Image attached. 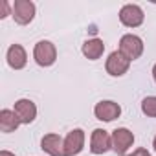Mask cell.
Masks as SVG:
<instances>
[{
    "mask_svg": "<svg viewBox=\"0 0 156 156\" xmlns=\"http://www.w3.org/2000/svg\"><path fill=\"white\" fill-rule=\"evenodd\" d=\"M125 156H151V152H149L147 149L140 147V149H136L134 152H130V154H125Z\"/></svg>",
    "mask_w": 156,
    "mask_h": 156,
    "instance_id": "obj_16",
    "label": "cell"
},
{
    "mask_svg": "<svg viewBox=\"0 0 156 156\" xmlns=\"http://www.w3.org/2000/svg\"><path fill=\"white\" fill-rule=\"evenodd\" d=\"M33 59L39 66H51L57 59V50L50 41H39L33 48Z\"/></svg>",
    "mask_w": 156,
    "mask_h": 156,
    "instance_id": "obj_3",
    "label": "cell"
},
{
    "mask_svg": "<svg viewBox=\"0 0 156 156\" xmlns=\"http://www.w3.org/2000/svg\"><path fill=\"white\" fill-rule=\"evenodd\" d=\"M41 149L50 156H64V140L59 134H46L41 140Z\"/></svg>",
    "mask_w": 156,
    "mask_h": 156,
    "instance_id": "obj_11",
    "label": "cell"
},
{
    "mask_svg": "<svg viewBox=\"0 0 156 156\" xmlns=\"http://www.w3.org/2000/svg\"><path fill=\"white\" fill-rule=\"evenodd\" d=\"M129 66H130V59H127L119 50H118V51H112V53L108 55L107 62H105L107 72H108L110 75H114V77H119V75L127 73V72H129Z\"/></svg>",
    "mask_w": 156,
    "mask_h": 156,
    "instance_id": "obj_6",
    "label": "cell"
},
{
    "mask_svg": "<svg viewBox=\"0 0 156 156\" xmlns=\"http://www.w3.org/2000/svg\"><path fill=\"white\" fill-rule=\"evenodd\" d=\"M134 143V134L125 129V127H119L112 132V151L119 156H125V152L130 149V145Z\"/></svg>",
    "mask_w": 156,
    "mask_h": 156,
    "instance_id": "obj_5",
    "label": "cell"
},
{
    "mask_svg": "<svg viewBox=\"0 0 156 156\" xmlns=\"http://www.w3.org/2000/svg\"><path fill=\"white\" fill-rule=\"evenodd\" d=\"M141 112L147 118H156V96H149L141 101Z\"/></svg>",
    "mask_w": 156,
    "mask_h": 156,
    "instance_id": "obj_15",
    "label": "cell"
},
{
    "mask_svg": "<svg viewBox=\"0 0 156 156\" xmlns=\"http://www.w3.org/2000/svg\"><path fill=\"white\" fill-rule=\"evenodd\" d=\"M119 51H121L127 59L136 61V59H140L141 53H143V41H141L138 35L127 33V35H123L121 41H119Z\"/></svg>",
    "mask_w": 156,
    "mask_h": 156,
    "instance_id": "obj_2",
    "label": "cell"
},
{
    "mask_svg": "<svg viewBox=\"0 0 156 156\" xmlns=\"http://www.w3.org/2000/svg\"><path fill=\"white\" fill-rule=\"evenodd\" d=\"M103 51H105V44H103L101 39H88L83 44V55L90 61L99 59L103 55Z\"/></svg>",
    "mask_w": 156,
    "mask_h": 156,
    "instance_id": "obj_14",
    "label": "cell"
},
{
    "mask_svg": "<svg viewBox=\"0 0 156 156\" xmlns=\"http://www.w3.org/2000/svg\"><path fill=\"white\" fill-rule=\"evenodd\" d=\"M20 125V119L17 118V114L9 108L0 110V130L2 132H15Z\"/></svg>",
    "mask_w": 156,
    "mask_h": 156,
    "instance_id": "obj_13",
    "label": "cell"
},
{
    "mask_svg": "<svg viewBox=\"0 0 156 156\" xmlns=\"http://www.w3.org/2000/svg\"><path fill=\"white\" fill-rule=\"evenodd\" d=\"M152 77H154V81H156V64L152 66Z\"/></svg>",
    "mask_w": 156,
    "mask_h": 156,
    "instance_id": "obj_19",
    "label": "cell"
},
{
    "mask_svg": "<svg viewBox=\"0 0 156 156\" xmlns=\"http://www.w3.org/2000/svg\"><path fill=\"white\" fill-rule=\"evenodd\" d=\"M143 19H145L143 9L140 6H136V4H125L121 8V11H119V20L127 28H138V26H141Z\"/></svg>",
    "mask_w": 156,
    "mask_h": 156,
    "instance_id": "obj_4",
    "label": "cell"
},
{
    "mask_svg": "<svg viewBox=\"0 0 156 156\" xmlns=\"http://www.w3.org/2000/svg\"><path fill=\"white\" fill-rule=\"evenodd\" d=\"M94 114L99 121H114L121 114V107L116 101H99L94 108Z\"/></svg>",
    "mask_w": 156,
    "mask_h": 156,
    "instance_id": "obj_9",
    "label": "cell"
},
{
    "mask_svg": "<svg viewBox=\"0 0 156 156\" xmlns=\"http://www.w3.org/2000/svg\"><path fill=\"white\" fill-rule=\"evenodd\" d=\"M85 147V130L83 129H73L64 138V156H75L79 154Z\"/></svg>",
    "mask_w": 156,
    "mask_h": 156,
    "instance_id": "obj_7",
    "label": "cell"
},
{
    "mask_svg": "<svg viewBox=\"0 0 156 156\" xmlns=\"http://www.w3.org/2000/svg\"><path fill=\"white\" fill-rule=\"evenodd\" d=\"M11 15H13L17 24L26 26L35 17V4L31 0H15L11 4Z\"/></svg>",
    "mask_w": 156,
    "mask_h": 156,
    "instance_id": "obj_1",
    "label": "cell"
},
{
    "mask_svg": "<svg viewBox=\"0 0 156 156\" xmlns=\"http://www.w3.org/2000/svg\"><path fill=\"white\" fill-rule=\"evenodd\" d=\"M0 156H15V154L9 152V151H0Z\"/></svg>",
    "mask_w": 156,
    "mask_h": 156,
    "instance_id": "obj_18",
    "label": "cell"
},
{
    "mask_svg": "<svg viewBox=\"0 0 156 156\" xmlns=\"http://www.w3.org/2000/svg\"><path fill=\"white\" fill-rule=\"evenodd\" d=\"M13 112L17 114V118L20 119V123L24 125H30L35 118H37V107L31 99H19L15 103V108Z\"/></svg>",
    "mask_w": 156,
    "mask_h": 156,
    "instance_id": "obj_10",
    "label": "cell"
},
{
    "mask_svg": "<svg viewBox=\"0 0 156 156\" xmlns=\"http://www.w3.org/2000/svg\"><path fill=\"white\" fill-rule=\"evenodd\" d=\"M152 147H154V151H156V136H154V140H152Z\"/></svg>",
    "mask_w": 156,
    "mask_h": 156,
    "instance_id": "obj_20",
    "label": "cell"
},
{
    "mask_svg": "<svg viewBox=\"0 0 156 156\" xmlns=\"http://www.w3.org/2000/svg\"><path fill=\"white\" fill-rule=\"evenodd\" d=\"M8 64L13 68V70H22L28 62V55H26V50L20 46V44H11L9 50H8Z\"/></svg>",
    "mask_w": 156,
    "mask_h": 156,
    "instance_id": "obj_12",
    "label": "cell"
},
{
    "mask_svg": "<svg viewBox=\"0 0 156 156\" xmlns=\"http://www.w3.org/2000/svg\"><path fill=\"white\" fill-rule=\"evenodd\" d=\"M110 149H112V136L103 129H96L90 138V151L94 154H105Z\"/></svg>",
    "mask_w": 156,
    "mask_h": 156,
    "instance_id": "obj_8",
    "label": "cell"
},
{
    "mask_svg": "<svg viewBox=\"0 0 156 156\" xmlns=\"http://www.w3.org/2000/svg\"><path fill=\"white\" fill-rule=\"evenodd\" d=\"M8 15H9V2L4 0V2H2V13H0V19H6Z\"/></svg>",
    "mask_w": 156,
    "mask_h": 156,
    "instance_id": "obj_17",
    "label": "cell"
}]
</instances>
